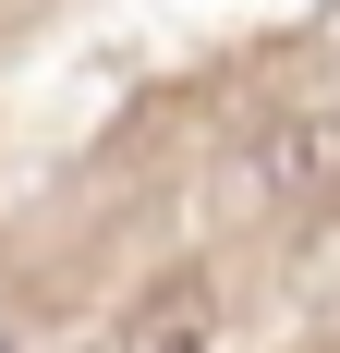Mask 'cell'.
Listing matches in <instances>:
<instances>
[{
    "label": "cell",
    "mask_w": 340,
    "mask_h": 353,
    "mask_svg": "<svg viewBox=\"0 0 340 353\" xmlns=\"http://www.w3.org/2000/svg\"><path fill=\"white\" fill-rule=\"evenodd\" d=\"M206 329H219V292H206V281H170V292L134 305L122 353H206Z\"/></svg>",
    "instance_id": "obj_1"
}]
</instances>
